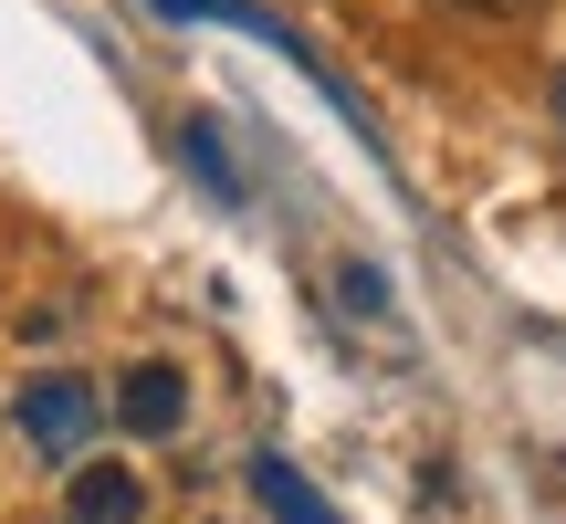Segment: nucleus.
<instances>
[{
    "mask_svg": "<svg viewBox=\"0 0 566 524\" xmlns=\"http://www.w3.org/2000/svg\"><path fill=\"white\" fill-rule=\"evenodd\" d=\"M11 420H21V441L42 451V462H95V430L116 420L105 409V388L84 378V367H42V378H21V399H11Z\"/></svg>",
    "mask_w": 566,
    "mask_h": 524,
    "instance_id": "1",
    "label": "nucleus"
},
{
    "mask_svg": "<svg viewBox=\"0 0 566 524\" xmlns=\"http://www.w3.org/2000/svg\"><path fill=\"white\" fill-rule=\"evenodd\" d=\"M105 409H116L137 441H179V420H189V378H179L168 357H137L116 388H105Z\"/></svg>",
    "mask_w": 566,
    "mask_h": 524,
    "instance_id": "2",
    "label": "nucleus"
},
{
    "mask_svg": "<svg viewBox=\"0 0 566 524\" xmlns=\"http://www.w3.org/2000/svg\"><path fill=\"white\" fill-rule=\"evenodd\" d=\"M63 524H147V472L74 462V472H63Z\"/></svg>",
    "mask_w": 566,
    "mask_h": 524,
    "instance_id": "3",
    "label": "nucleus"
},
{
    "mask_svg": "<svg viewBox=\"0 0 566 524\" xmlns=\"http://www.w3.org/2000/svg\"><path fill=\"white\" fill-rule=\"evenodd\" d=\"M252 504H263L273 524H336V504H325V493L304 483L283 451H252Z\"/></svg>",
    "mask_w": 566,
    "mask_h": 524,
    "instance_id": "4",
    "label": "nucleus"
},
{
    "mask_svg": "<svg viewBox=\"0 0 566 524\" xmlns=\"http://www.w3.org/2000/svg\"><path fill=\"white\" fill-rule=\"evenodd\" d=\"M336 294L357 304V315H388V273L378 262H336Z\"/></svg>",
    "mask_w": 566,
    "mask_h": 524,
    "instance_id": "5",
    "label": "nucleus"
},
{
    "mask_svg": "<svg viewBox=\"0 0 566 524\" xmlns=\"http://www.w3.org/2000/svg\"><path fill=\"white\" fill-rule=\"evenodd\" d=\"M546 105H556V137H566V63H556V84H546Z\"/></svg>",
    "mask_w": 566,
    "mask_h": 524,
    "instance_id": "6",
    "label": "nucleus"
},
{
    "mask_svg": "<svg viewBox=\"0 0 566 524\" xmlns=\"http://www.w3.org/2000/svg\"><path fill=\"white\" fill-rule=\"evenodd\" d=\"M168 11H242V0H168Z\"/></svg>",
    "mask_w": 566,
    "mask_h": 524,
    "instance_id": "7",
    "label": "nucleus"
},
{
    "mask_svg": "<svg viewBox=\"0 0 566 524\" xmlns=\"http://www.w3.org/2000/svg\"><path fill=\"white\" fill-rule=\"evenodd\" d=\"M472 11H525V0H472Z\"/></svg>",
    "mask_w": 566,
    "mask_h": 524,
    "instance_id": "8",
    "label": "nucleus"
}]
</instances>
